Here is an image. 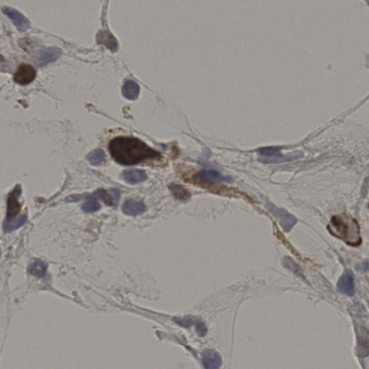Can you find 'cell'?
<instances>
[{"label":"cell","instance_id":"4fadbf2b","mask_svg":"<svg viewBox=\"0 0 369 369\" xmlns=\"http://www.w3.org/2000/svg\"><path fill=\"white\" fill-rule=\"evenodd\" d=\"M123 178L127 183L133 185L145 181L147 179V175L142 170H126L123 172Z\"/></svg>","mask_w":369,"mask_h":369},{"label":"cell","instance_id":"5b68a950","mask_svg":"<svg viewBox=\"0 0 369 369\" xmlns=\"http://www.w3.org/2000/svg\"><path fill=\"white\" fill-rule=\"evenodd\" d=\"M21 188L20 185H17L13 191L11 192L7 198V219H14V217L18 215L20 212L21 205L18 201L19 196H20Z\"/></svg>","mask_w":369,"mask_h":369},{"label":"cell","instance_id":"5bb4252c","mask_svg":"<svg viewBox=\"0 0 369 369\" xmlns=\"http://www.w3.org/2000/svg\"><path fill=\"white\" fill-rule=\"evenodd\" d=\"M197 175L206 180L217 181L219 183H230L233 180L230 176H223L219 172L214 170H203L198 172Z\"/></svg>","mask_w":369,"mask_h":369},{"label":"cell","instance_id":"ffe728a7","mask_svg":"<svg viewBox=\"0 0 369 369\" xmlns=\"http://www.w3.org/2000/svg\"><path fill=\"white\" fill-rule=\"evenodd\" d=\"M87 158L93 165H100L104 162L105 153L102 149H96L90 152Z\"/></svg>","mask_w":369,"mask_h":369},{"label":"cell","instance_id":"ac0fdd59","mask_svg":"<svg viewBox=\"0 0 369 369\" xmlns=\"http://www.w3.org/2000/svg\"><path fill=\"white\" fill-rule=\"evenodd\" d=\"M47 265L42 260H35L29 267V273L35 276L43 277L46 274Z\"/></svg>","mask_w":369,"mask_h":369},{"label":"cell","instance_id":"7a4b0ae2","mask_svg":"<svg viewBox=\"0 0 369 369\" xmlns=\"http://www.w3.org/2000/svg\"><path fill=\"white\" fill-rule=\"evenodd\" d=\"M330 233L353 246L360 245L359 225L354 219L345 216H336L332 219L328 227Z\"/></svg>","mask_w":369,"mask_h":369},{"label":"cell","instance_id":"7402d4cb","mask_svg":"<svg viewBox=\"0 0 369 369\" xmlns=\"http://www.w3.org/2000/svg\"><path fill=\"white\" fill-rule=\"evenodd\" d=\"M0 257H1V249H0Z\"/></svg>","mask_w":369,"mask_h":369},{"label":"cell","instance_id":"277c9868","mask_svg":"<svg viewBox=\"0 0 369 369\" xmlns=\"http://www.w3.org/2000/svg\"><path fill=\"white\" fill-rule=\"evenodd\" d=\"M2 12L12 21L17 30H20V31L25 32L30 28V21L23 14L20 13L18 10H16L13 8L4 7L2 9Z\"/></svg>","mask_w":369,"mask_h":369},{"label":"cell","instance_id":"3957f363","mask_svg":"<svg viewBox=\"0 0 369 369\" xmlns=\"http://www.w3.org/2000/svg\"><path fill=\"white\" fill-rule=\"evenodd\" d=\"M267 208L272 214L276 217L279 222L280 226L284 230L285 232H290L293 227L296 224V219L295 218L294 216L290 214L289 213L286 212L284 209H280V208L276 207L274 206L273 204H267Z\"/></svg>","mask_w":369,"mask_h":369},{"label":"cell","instance_id":"52a82bcc","mask_svg":"<svg viewBox=\"0 0 369 369\" xmlns=\"http://www.w3.org/2000/svg\"><path fill=\"white\" fill-rule=\"evenodd\" d=\"M202 364L206 369H219L222 364V357L214 350L206 349L202 354Z\"/></svg>","mask_w":369,"mask_h":369},{"label":"cell","instance_id":"9c48e42d","mask_svg":"<svg viewBox=\"0 0 369 369\" xmlns=\"http://www.w3.org/2000/svg\"><path fill=\"white\" fill-rule=\"evenodd\" d=\"M338 288L343 294L352 296L354 293V275L349 270L343 274L339 279Z\"/></svg>","mask_w":369,"mask_h":369},{"label":"cell","instance_id":"9a60e30c","mask_svg":"<svg viewBox=\"0 0 369 369\" xmlns=\"http://www.w3.org/2000/svg\"><path fill=\"white\" fill-rule=\"evenodd\" d=\"M98 194L107 205H117L119 201V191L117 189L111 190L110 192L105 191V190H99L98 191Z\"/></svg>","mask_w":369,"mask_h":369},{"label":"cell","instance_id":"8fae6325","mask_svg":"<svg viewBox=\"0 0 369 369\" xmlns=\"http://www.w3.org/2000/svg\"><path fill=\"white\" fill-rule=\"evenodd\" d=\"M122 209L126 215L136 216L144 213L146 211V206L141 201L128 199L124 202Z\"/></svg>","mask_w":369,"mask_h":369},{"label":"cell","instance_id":"e0dca14e","mask_svg":"<svg viewBox=\"0 0 369 369\" xmlns=\"http://www.w3.org/2000/svg\"><path fill=\"white\" fill-rule=\"evenodd\" d=\"M27 217L26 215L22 216L18 219L13 220V219H6L4 221V225H3V230H4V233H10V232L14 231V230H17V229L20 228L21 226L24 225L26 222Z\"/></svg>","mask_w":369,"mask_h":369},{"label":"cell","instance_id":"ba28073f","mask_svg":"<svg viewBox=\"0 0 369 369\" xmlns=\"http://www.w3.org/2000/svg\"><path fill=\"white\" fill-rule=\"evenodd\" d=\"M62 55V51L57 48H48L43 50L37 58L38 65L43 67L49 63L54 62Z\"/></svg>","mask_w":369,"mask_h":369},{"label":"cell","instance_id":"8992f818","mask_svg":"<svg viewBox=\"0 0 369 369\" xmlns=\"http://www.w3.org/2000/svg\"><path fill=\"white\" fill-rule=\"evenodd\" d=\"M36 72L35 69L29 64H22L17 69L14 75V82L21 85H26L35 80Z\"/></svg>","mask_w":369,"mask_h":369},{"label":"cell","instance_id":"2e32d148","mask_svg":"<svg viewBox=\"0 0 369 369\" xmlns=\"http://www.w3.org/2000/svg\"><path fill=\"white\" fill-rule=\"evenodd\" d=\"M98 41L99 43H103L106 47L109 48L112 51H117L118 42L114 38V35L107 32H101L98 35Z\"/></svg>","mask_w":369,"mask_h":369},{"label":"cell","instance_id":"7c38bea8","mask_svg":"<svg viewBox=\"0 0 369 369\" xmlns=\"http://www.w3.org/2000/svg\"><path fill=\"white\" fill-rule=\"evenodd\" d=\"M140 93V88L136 82L132 80H127L124 83L122 88V93L124 98L129 101H136L138 98Z\"/></svg>","mask_w":369,"mask_h":369},{"label":"cell","instance_id":"6da1fadb","mask_svg":"<svg viewBox=\"0 0 369 369\" xmlns=\"http://www.w3.org/2000/svg\"><path fill=\"white\" fill-rule=\"evenodd\" d=\"M109 149L113 159L122 165H134L160 156L158 151L134 137H116L110 141Z\"/></svg>","mask_w":369,"mask_h":369},{"label":"cell","instance_id":"d6986e66","mask_svg":"<svg viewBox=\"0 0 369 369\" xmlns=\"http://www.w3.org/2000/svg\"><path fill=\"white\" fill-rule=\"evenodd\" d=\"M86 202L82 206L84 212L87 213L96 212L101 209V205L96 198L93 197L92 195L87 196Z\"/></svg>","mask_w":369,"mask_h":369},{"label":"cell","instance_id":"30bf717a","mask_svg":"<svg viewBox=\"0 0 369 369\" xmlns=\"http://www.w3.org/2000/svg\"><path fill=\"white\" fill-rule=\"evenodd\" d=\"M302 157V152H294L289 155H280V152L274 154L270 157H260L259 160L263 163H281V162H289L294 159H299Z\"/></svg>","mask_w":369,"mask_h":369},{"label":"cell","instance_id":"44dd1931","mask_svg":"<svg viewBox=\"0 0 369 369\" xmlns=\"http://www.w3.org/2000/svg\"><path fill=\"white\" fill-rule=\"evenodd\" d=\"M172 194L175 196V198L180 200H186L190 197V193L183 187L178 185H172L170 186Z\"/></svg>","mask_w":369,"mask_h":369}]
</instances>
